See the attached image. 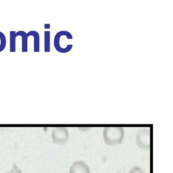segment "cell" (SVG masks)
<instances>
[{"label":"cell","instance_id":"cell-1","mask_svg":"<svg viewBox=\"0 0 173 173\" xmlns=\"http://www.w3.org/2000/svg\"><path fill=\"white\" fill-rule=\"evenodd\" d=\"M124 129L122 127H106L103 133L105 143L109 146H114L122 142L124 138Z\"/></svg>","mask_w":173,"mask_h":173},{"label":"cell","instance_id":"cell-2","mask_svg":"<svg viewBox=\"0 0 173 173\" xmlns=\"http://www.w3.org/2000/svg\"><path fill=\"white\" fill-rule=\"evenodd\" d=\"M68 131L64 127H56L52 131V140L56 144L62 145L66 143L68 139Z\"/></svg>","mask_w":173,"mask_h":173},{"label":"cell","instance_id":"cell-3","mask_svg":"<svg viewBox=\"0 0 173 173\" xmlns=\"http://www.w3.org/2000/svg\"><path fill=\"white\" fill-rule=\"evenodd\" d=\"M136 141L138 146L142 149L150 148V131L147 129L139 130L136 135Z\"/></svg>","mask_w":173,"mask_h":173},{"label":"cell","instance_id":"cell-4","mask_svg":"<svg viewBox=\"0 0 173 173\" xmlns=\"http://www.w3.org/2000/svg\"><path fill=\"white\" fill-rule=\"evenodd\" d=\"M69 173H90V169L83 161L77 160L70 166Z\"/></svg>","mask_w":173,"mask_h":173},{"label":"cell","instance_id":"cell-5","mask_svg":"<svg viewBox=\"0 0 173 173\" xmlns=\"http://www.w3.org/2000/svg\"><path fill=\"white\" fill-rule=\"evenodd\" d=\"M30 36H33L34 37V52H39V35L37 31H29Z\"/></svg>","mask_w":173,"mask_h":173},{"label":"cell","instance_id":"cell-6","mask_svg":"<svg viewBox=\"0 0 173 173\" xmlns=\"http://www.w3.org/2000/svg\"><path fill=\"white\" fill-rule=\"evenodd\" d=\"M45 52H50V32H45Z\"/></svg>","mask_w":173,"mask_h":173},{"label":"cell","instance_id":"cell-7","mask_svg":"<svg viewBox=\"0 0 173 173\" xmlns=\"http://www.w3.org/2000/svg\"><path fill=\"white\" fill-rule=\"evenodd\" d=\"M6 37L2 32L0 31V52H3L6 47Z\"/></svg>","mask_w":173,"mask_h":173},{"label":"cell","instance_id":"cell-8","mask_svg":"<svg viewBox=\"0 0 173 173\" xmlns=\"http://www.w3.org/2000/svg\"><path fill=\"white\" fill-rule=\"evenodd\" d=\"M129 173H146L140 166H135L130 169Z\"/></svg>","mask_w":173,"mask_h":173},{"label":"cell","instance_id":"cell-9","mask_svg":"<svg viewBox=\"0 0 173 173\" xmlns=\"http://www.w3.org/2000/svg\"><path fill=\"white\" fill-rule=\"evenodd\" d=\"M7 173H22V172L21 170H20V169L16 166V164H14L12 168L11 169V170L10 171V172H8Z\"/></svg>","mask_w":173,"mask_h":173}]
</instances>
